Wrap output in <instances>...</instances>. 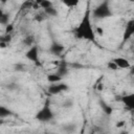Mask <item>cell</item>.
Listing matches in <instances>:
<instances>
[{
  "instance_id": "10",
  "label": "cell",
  "mask_w": 134,
  "mask_h": 134,
  "mask_svg": "<svg viewBox=\"0 0 134 134\" xmlns=\"http://www.w3.org/2000/svg\"><path fill=\"white\" fill-rule=\"evenodd\" d=\"M61 80H62V76H61V75H59L58 73H55V74H49V75H47V81H48V82H50L51 84H54V83H59V82H61Z\"/></svg>"
},
{
  "instance_id": "1",
  "label": "cell",
  "mask_w": 134,
  "mask_h": 134,
  "mask_svg": "<svg viewBox=\"0 0 134 134\" xmlns=\"http://www.w3.org/2000/svg\"><path fill=\"white\" fill-rule=\"evenodd\" d=\"M90 10L87 9L84 14L83 19L81 20L80 24L74 29V35L79 39H84L87 41H94L95 40V32L94 28L91 25V17Z\"/></svg>"
},
{
  "instance_id": "3",
  "label": "cell",
  "mask_w": 134,
  "mask_h": 134,
  "mask_svg": "<svg viewBox=\"0 0 134 134\" xmlns=\"http://www.w3.org/2000/svg\"><path fill=\"white\" fill-rule=\"evenodd\" d=\"M36 117H37V119H39V120H41V121H48V120H50V119L53 117V114H52V112H51V110H50L48 104H46V105L37 113Z\"/></svg>"
},
{
  "instance_id": "20",
  "label": "cell",
  "mask_w": 134,
  "mask_h": 134,
  "mask_svg": "<svg viewBox=\"0 0 134 134\" xmlns=\"http://www.w3.org/2000/svg\"><path fill=\"white\" fill-rule=\"evenodd\" d=\"M7 1H10V0H0V2H2V3H5Z\"/></svg>"
},
{
  "instance_id": "7",
  "label": "cell",
  "mask_w": 134,
  "mask_h": 134,
  "mask_svg": "<svg viewBox=\"0 0 134 134\" xmlns=\"http://www.w3.org/2000/svg\"><path fill=\"white\" fill-rule=\"evenodd\" d=\"M26 58L30 61H34V62H37L38 61V47L36 45H32L30 46L29 50L26 52Z\"/></svg>"
},
{
  "instance_id": "18",
  "label": "cell",
  "mask_w": 134,
  "mask_h": 134,
  "mask_svg": "<svg viewBox=\"0 0 134 134\" xmlns=\"http://www.w3.org/2000/svg\"><path fill=\"white\" fill-rule=\"evenodd\" d=\"M124 125H125V121H124V120H122V121H119V122H116V127H117V128H121Z\"/></svg>"
},
{
  "instance_id": "17",
  "label": "cell",
  "mask_w": 134,
  "mask_h": 134,
  "mask_svg": "<svg viewBox=\"0 0 134 134\" xmlns=\"http://www.w3.org/2000/svg\"><path fill=\"white\" fill-rule=\"evenodd\" d=\"M94 32L97 34V35H99V36H103V35H104V30H103V28H100V27H96V28L94 29Z\"/></svg>"
},
{
  "instance_id": "2",
  "label": "cell",
  "mask_w": 134,
  "mask_h": 134,
  "mask_svg": "<svg viewBox=\"0 0 134 134\" xmlns=\"http://www.w3.org/2000/svg\"><path fill=\"white\" fill-rule=\"evenodd\" d=\"M92 14L95 18H98V19H104V18L111 17L112 12H111V8L109 6V1L105 0L104 2H102L96 8H94Z\"/></svg>"
},
{
  "instance_id": "9",
  "label": "cell",
  "mask_w": 134,
  "mask_h": 134,
  "mask_svg": "<svg viewBox=\"0 0 134 134\" xmlns=\"http://www.w3.org/2000/svg\"><path fill=\"white\" fill-rule=\"evenodd\" d=\"M50 52L51 53H53V54H55V55H58V54H60L63 50H64V47L62 46V45H60V44H58V43H53L52 45H51V47H50Z\"/></svg>"
},
{
  "instance_id": "19",
  "label": "cell",
  "mask_w": 134,
  "mask_h": 134,
  "mask_svg": "<svg viewBox=\"0 0 134 134\" xmlns=\"http://www.w3.org/2000/svg\"><path fill=\"white\" fill-rule=\"evenodd\" d=\"M3 14H4V12H3V10H2V8L0 7V16H2Z\"/></svg>"
},
{
  "instance_id": "12",
  "label": "cell",
  "mask_w": 134,
  "mask_h": 134,
  "mask_svg": "<svg viewBox=\"0 0 134 134\" xmlns=\"http://www.w3.org/2000/svg\"><path fill=\"white\" fill-rule=\"evenodd\" d=\"M44 13L47 15V17H48V16H50V17H55V16L58 15V12H57V9H55L53 6L44 9Z\"/></svg>"
},
{
  "instance_id": "15",
  "label": "cell",
  "mask_w": 134,
  "mask_h": 134,
  "mask_svg": "<svg viewBox=\"0 0 134 134\" xmlns=\"http://www.w3.org/2000/svg\"><path fill=\"white\" fill-rule=\"evenodd\" d=\"M34 42H35L34 36H27V37L24 39V44H25V45L32 46V45H34Z\"/></svg>"
},
{
  "instance_id": "11",
  "label": "cell",
  "mask_w": 134,
  "mask_h": 134,
  "mask_svg": "<svg viewBox=\"0 0 134 134\" xmlns=\"http://www.w3.org/2000/svg\"><path fill=\"white\" fill-rule=\"evenodd\" d=\"M67 7H70V8H73V7H75L77 4H79V2L81 1V0H61Z\"/></svg>"
},
{
  "instance_id": "13",
  "label": "cell",
  "mask_w": 134,
  "mask_h": 134,
  "mask_svg": "<svg viewBox=\"0 0 134 134\" xmlns=\"http://www.w3.org/2000/svg\"><path fill=\"white\" fill-rule=\"evenodd\" d=\"M46 17H47V15L44 13V10L42 12V13H39V14H37L36 16H35V20L36 21H38V22H42V21H44L45 19H46Z\"/></svg>"
},
{
  "instance_id": "4",
  "label": "cell",
  "mask_w": 134,
  "mask_h": 134,
  "mask_svg": "<svg viewBox=\"0 0 134 134\" xmlns=\"http://www.w3.org/2000/svg\"><path fill=\"white\" fill-rule=\"evenodd\" d=\"M66 90H68V86L63 83H54L48 88V92L50 94H59Z\"/></svg>"
},
{
  "instance_id": "6",
  "label": "cell",
  "mask_w": 134,
  "mask_h": 134,
  "mask_svg": "<svg viewBox=\"0 0 134 134\" xmlns=\"http://www.w3.org/2000/svg\"><path fill=\"white\" fill-rule=\"evenodd\" d=\"M120 99H121V102L125 104V106H126L128 109L132 110V109L134 108V94H133V93L127 94V95L122 96Z\"/></svg>"
},
{
  "instance_id": "16",
  "label": "cell",
  "mask_w": 134,
  "mask_h": 134,
  "mask_svg": "<svg viewBox=\"0 0 134 134\" xmlns=\"http://www.w3.org/2000/svg\"><path fill=\"white\" fill-rule=\"evenodd\" d=\"M108 68H109V69H112V70H117V69H118L117 66H116V64H115L113 61H111V62L108 63Z\"/></svg>"
},
{
  "instance_id": "5",
  "label": "cell",
  "mask_w": 134,
  "mask_h": 134,
  "mask_svg": "<svg viewBox=\"0 0 134 134\" xmlns=\"http://www.w3.org/2000/svg\"><path fill=\"white\" fill-rule=\"evenodd\" d=\"M112 61L116 64L117 68H120V69H128L131 66L130 62L125 58H116V59H113Z\"/></svg>"
},
{
  "instance_id": "8",
  "label": "cell",
  "mask_w": 134,
  "mask_h": 134,
  "mask_svg": "<svg viewBox=\"0 0 134 134\" xmlns=\"http://www.w3.org/2000/svg\"><path fill=\"white\" fill-rule=\"evenodd\" d=\"M133 32H134V22H133V20H131V21H129L128 24L126 25V30H125L124 39H125V40L129 39V38L132 36Z\"/></svg>"
},
{
  "instance_id": "14",
  "label": "cell",
  "mask_w": 134,
  "mask_h": 134,
  "mask_svg": "<svg viewBox=\"0 0 134 134\" xmlns=\"http://www.w3.org/2000/svg\"><path fill=\"white\" fill-rule=\"evenodd\" d=\"M8 115H10V111L8 109H6L5 107L0 106V117L3 118V117H6Z\"/></svg>"
},
{
  "instance_id": "21",
  "label": "cell",
  "mask_w": 134,
  "mask_h": 134,
  "mask_svg": "<svg viewBox=\"0 0 134 134\" xmlns=\"http://www.w3.org/2000/svg\"><path fill=\"white\" fill-rule=\"evenodd\" d=\"M2 122H3V118H2V117H0V125H1Z\"/></svg>"
}]
</instances>
